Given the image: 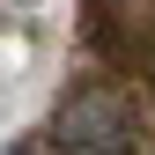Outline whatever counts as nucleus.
I'll list each match as a JSON object with an SVG mask.
<instances>
[{
    "instance_id": "2",
    "label": "nucleus",
    "mask_w": 155,
    "mask_h": 155,
    "mask_svg": "<svg viewBox=\"0 0 155 155\" xmlns=\"http://www.w3.org/2000/svg\"><path fill=\"white\" fill-rule=\"evenodd\" d=\"M59 155H133V140H111V148H59Z\"/></svg>"
},
{
    "instance_id": "1",
    "label": "nucleus",
    "mask_w": 155,
    "mask_h": 155,
    "mask_svg": "<svg viewBox=\"0 0 155 155\" xmlns=\"http://www.w3.org/2000/svg\"><path fill=\"white\" fill-rule=\"evenodd\" d=\"M59 148H111V140H133V104L118 89H81L74 104L59 111Z\"/></svg>"
},
{
    "instance_id": "3",
    "label": "nucleus",
    "mask_w": 155,
    "mask_h": 155,
    "mask_svg": "<svg viewBox=\"0 0 155 155\" xmlns=\"http://www.w3.org/2000/svg\"><path fill=\"white\" fill-rule=\"evenodd\" d=\"M8 155H30V148H22V140H15V148H8Z\"/></svg>"
}]
</instances>
